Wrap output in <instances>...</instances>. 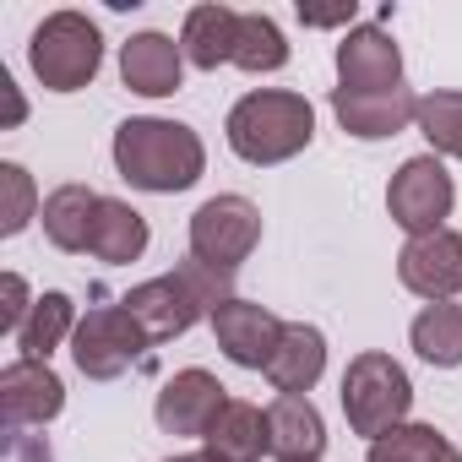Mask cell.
Listing matches in <instances>:
<instances>
[{"label":"cell","mask_w":462,"mask_h":462,"mask_svg":"<svg viewBox=\"0 0 462 462\" xmlns=\"http://www.w3.org/2000/svg\"><path fill=\"white\" fill-rule=\"evenodd\" d=\"M28 60H33V77L50 88V93H77L98 77L104 66V39H98V23H88L82 12H55L33 28V44H28Z\"/></svg>","instance_id":"cell-5"},{"label":"cell","mask_w":462,"mask_h":462,"mask_svg":"<svg viewBox=\"0 0 462 462\" xmlns=\"http://www.w3.org/2000/svg\"><path fill=\"white\" fill-rule=\"evenodd\" d=\"M332 115H337V125L348 136L381 142V136H397V131H408L419 120V98L408 88H397V93H343L337 88L332 93Z\"/></svg>","instance_id":"cell-14"},{"label":"cell","mask_w":462,"mask_h":462,"mask_svg":"<svg viewBox=\"0 0 462 462\" xmlns=\"http://www.w3.org/2000/svg\"><path fill=\"white\" fill-rule=\"evenodd\" d=\"M375 462H462V451L435 430V424H397L370 446Z\"/></svg>","instance_id":"cell-25"},{"label":"cell","mask_w":462,"mask_h":462,"mask_svg":"<svg viewBox=\"0 0 462 462\" xmlns=\"http://www.w3.org/2000/svg\"><path fill=\"white\" fill-rule=\"evenodd\" d=\"M147 348H152V343H147V332L131 321L125 305H98V310H88V316L77 321V332H71V359H77V370H82L88 381H115V375H125Z\"/></svg>","instance_id":"cell-7"},{"label":"cell","mask_w":462,"mask_h":462,"mask_svg":"<svg viewBox=\"0 0 462 462\" xmlns=\"http://www.w3.org/2000/svg\"><path fill=\"white\" fill-rule=\"evenodd\" d=\"M71 332H77V305H71V294H44V300H33L23 332H17V348H23V359H44V365H50V354H55Z\"/></svg>","instance_id":"cell-23"},{"label":"cell","mask_w":462,"mask_h":462,"mask_svg":"<svg viewBox=\"0 0 462 462\" xmlns=\"http://www.w3.org/2000/svg\"><path fill=\"white\" fill-rule=\"evenodd\" d=\"M223 408H228V392L217 386V375L180 370L158 392V430L163 435H196V440H207V430L217 424Z\"/></svg>","instance_id":"cell-11"},{"label":"cell","mask_w":462,"mask_h":462,"mask_svg":"<svg viewBox=\"0 0 462 462\" xmlns=\"http://www.w3.org/2000/svg\"><path fill=\"white\" fill-rule=\"evenodd\" d=\"M235 66L240 71H283L289 66V39L273 17L262 12H240V39H235Z\"/></svg>","instance_id":"cell-24"},{"label":"cell","mask_w":462,"mask_h":462,"mask_svg":"<svg viewBox=\"0 0 462 462\" xmlns=\"http://www.w3.org/2000/svg\"><path fill=\"white\" fill-rule=\"evenodd\" d=\"M256 240H262V212L251 196H212L190 212V256L217 273H240Z\"/></svg>","instance_id":"cell-6"},{"label":"cell","mask_w":462,"mask_h":462,"mask_svg":"<svg viewBox=\"0 0 462 462\" xmlns=\"http://www.w3.org/2000/svg\"><path fill=\"white\" fill-rule=\"evenodd\" d=\"M66 408V386L44 359H17L0 370V413H6V435L28 424H50Z\"/></svg>","instance_id":"cell-10"},{"label":"cell","mask_w":462,"mask_h":462,"mask_svg":"<svg viewBox=\"0 0 462 462\" xmlns=\"http://www.w3.org/2000/svg\"><path fill=\"white\" fill-rule=\"evenodd\" d=\"M115 169L120 180H131L136 190H152V196H174V190H190L207 169V147L190 125L180 120H125L115 131Z\"/></svg>","instance_id":"cell-1"},{"label":"cell","mask_w":462,"mask_h":462,"mask_svg":"<svg viewBox=\"0 0 462 462\" xmlns=\"http://www.w3.org/2000/svg\"><path fill=\"white\" fill-rule=\"evenodd\" d=\"M337 88L343 93H397L402 88V55L392 33L381 28H354L337 44Z\"/></svg>","instance_id":"cell-13"},{"label":"cell","mask_w":462,"mask_h":462,"mask_svg":"<svg viewBox=\"0 0 462 462\" xmlns=\"http://www.w3.org/2000/svg\"><path fill=\"white\" fill-rule=\"evenodd\" d=\"M0 93H6V125H17L28 109H23V98H17V88H12V77H6V71H0Z\"/></svg>","instance_id":"cell-31"},{"label":"cell","mask_w":462,"mask_h":462,"mask_svg":"<svg viewBox=\"0 0 462 462\" xmlns=\"http://www.w3.org/2000/svg\"><path fill=\"white\" fill-rule=\"evenodd\" d=\"M397 278L419 300L446 305L451 294H462V235H457V228H440V235L408 240L402 256H397Z\"/></svg>","instance_id":"cell-9"},{"label":"cell","mask_w":462,"mask_h":462,"mask_svg":"<svg viewBox=\"0 0 462 462\" xmlns=\"http://www.w3.org/2000/svg\"><path fill=\"white\" fill-rule=\"evenodd\" d=\"M180 71H185V50L163 33H136L120 50V77L142 98H169L180 88Z\"/></svg>","instance_id":"cell-15"},{"label":"cell","mask_w":462,"mask_h":462,"mask_svg":"<svg viewBox=\"0 0 462 462\" xmlns=\"http://www.w3.org/2000/svg\"><path fill=\"white\" fill-rule=\"evenodd\" d=\"M212 332H217V348L245 365V370H267L273 354H278V337H283V321L256 305V300H228L212 310Z\"/></svg>","instance_id":"cell-12"},{"label":"cell","mask_w":462,"mask_h":462,"mask_svg":"<svg viewBox=\"0 0 462 462\" xmlns=\"http://www.w3.org/2000/svg\"><path fill=\"white\" fill-rule=\"evenodd\" d=\"M413 408V381L408 370L392 359V354H354L348 370H343V413H348V430L365 435L370 446L381 435H392Z\"/></svg>","instance_id":"cell-4"},{"label":"cell","mask_w":462,"mask_h":462,"mask_svg":"<svg viewBox=\"0 0 462 462\" xmlns=\"http://www.w3.org/2000/svg\"><path fill=\"white\" fill-rule=\"evenodd\" d=\"M424 142L446 158H462V93H424L419 98V120Z\"/></svg>","instance_id":"cell-26"},{"label":"cell","mask_w":462,"mask_h":462,"mask_svg":"<svg viewBox=\"0 0 462 462\" xmlns=\"http://www.w3.org/2000/svg\"><path fill=\"white\" fill-rule=\"evenodd\" d=\"M228 147L245 163H289L294 152L310 147L316 136V109L305 93H283V88H262L245 93L228 109Z\"/></svg>","instance_id":"cell-3"},{"label":"cell","mask_w":462,"mask_h":462,"mask_svg":"<svg viewBox=\"0 0 462 462\" xmlns=\"http://www.w3.org/2000/svg\"><path fill=\"white\" fill-rule=\"evenodd\" d=\"M354 17V0H348V6H337V12H305L300 6V23H310V28H337V23H348Z\"/></svg>","instance_id":"cell-30"},{"label":"cell","mask_w":462,"mask_h":462,"mask_svg":"<svg viewBox=\"0 0 462 462\" xmlns=\"http://www.w3.org/2000/svg\"><path fill=\"white\" fill-rule=\"evenodd\" d=\"M98 207H104V196L88 190V185H60V190H50V196H44V235H50V245H60V251H88V245H93Z\"/></svg>","instance_id":"cell-19"},{"label":"cell","mask_w":462,"mask_h":462,"mask_svg":"<svg viewBox=\"0 0 462 462\" xmlns=\"http://www.w3.org/2000/svg\"><path fill=\"white\" fill-rule=\"evenodd\" d=\"M408 343L424 365L435 370H457L462 365V305H424L408 327Z\"/></svg>","instance_id":"cell-22"},{"label":"cell","mask_w":462,"mask_h":462,"mask_svg":"<svg viewBox=\"0 0 462 462\" xmlns=\"http://www.w3.org/2000/svg\"><path fill=\"white\" fill-rule=\"evenodd\" d=\"M365 462H375V457H365Z\"/></svg>","instance_id":"cell-33"},{"label":"cell","mask_w":462,"mask_h":462,"mask_svg":"<svg viewBox=\"0 0 462 462\" xmlns=\"http://www.w3.org/2000/svg\"><path fill=\"white\" fill-rule=\"evenodd\" d=\"M0 300H6V305H0V332H23V321H28V283L17 278V273H6V278H0Z\"/></svg>","instance_id":"cell-28"},{"label":"cell","mask_w":462,"mask_h":462,"mask_svg":"<svg viewBox=\"0 0 462 462\" xmlns=\"http://www.w3.org/2000/svg\"><path fill=\"white\" fill-rule=\"evenodd\" d=\"M451 201H457V190H451V174H446V163H440L435 152L408 158V163L392 174V185H386V212H392L397 228H408L413 240L440 235Z\"/></svg>","instance_id":"cell-8"},{"label":"cell","mask_w":462,"mask_h":462,"mask_svg":"<svg viewBox=\"0 0 462 462\" xmlns=\"http://www.w3.org/2000/svg\"><path fill=\"white\" fill-rule=\"evenodd\" d=\"M228 300H240V294H235V273H217V267H207V262L190 256L180 273L131 289L120 305H125L131 321L147 332V343H169V337L190 332L201 316H212V310L228 305Z\"/></svg>","instance_id":"cell-2"},{"label":"cell","mask_w":462,"mask_h":462,"mask_svg":"<svg viewBox=\"0 0 462 462\" xmlns=\"http://www.w3.org/2000/svg\"><path fill=\"white\" fill-rule=\"evenodd\" d=\"M169 462H217V457H207V451H190V457H169Z\"/></svg>","instance_id":"cell-32"},{"label":"cell","mask_w":462,"mask_h":462,"mask_svg":"<svg viewBox=\"0 0 462 462\" xmlns=\"http://www.w3.org/2000/svg\"><path fill=\"white\" fill-rule=\"evenodd\" d=\"M267 424H273V451L283 462H321L327 424H321V413H316L310 397H278L267 408Z\"/></svg>","instance_id":"cell-18"},{"label":"cell","mask_w":462,"mask_h":462,"mask_svg":"<svg viewBox=\"0 0 462 462\" xmlns=\"http://www.w3.org/2000/svg\"><path fill=\"white\" fill-rule=\"evenodd\" d=\"M262 451H273V424L256 402L228 397V408L217 413V424L207 430V457L217 462H262Z\"/></svg>","instance_id":"cell-17"},{"label":"cell","mask_w":462,"mask_h":462,"mask_svg":"<svg viewBox=\"0 0 462 462\" xmlns=\"http://www.w3.org/2000/svg\"><path fill=\"white\" fill-rule=\"evenodd\" d=\"M235 39H240V12H228V6H196L185 17L180 50H185L190 66L217 71L223 60H235Z\"/></svg>","instance_id":"cell-20"},{"label":"cell","mask_w":462,"mask_h":462,"mask_svg":"<svg viewBox=\"0 0 462 462\" xmlns=\"http://www.w3.org/2000/svg\"><path fill=\"white\" fill-rule=\"evenodd\" d=\"M98 262H109V267H125V262H136L142 251H147V217L136 212V207H125V201H115V196H104V207H98V223H93V245H88Z\"/></svg>","instance_id":"cell-21"},{"label":"cell","mask_w":462,"mask_h":462,"mask_svg":"<svg viewBox=\"0 0 462 462\" xmlns=\"http://www.w3.org/2000/svg\"><path fill=\"white\" fill-rule=\"evenodd\" d=\"M321 370H327V337H321L316 327H305V321H283L278 354H273V365H267L273 386H278L283 397H305V392L321 381Z\"/></svg>","instance_id":"cell-16"},{"label":"cell","mask_w":462,"mask_h":462,"mask_svg":"<svg viewBox=\"0 0 462 462\" xmlns=\"http://www.w3.org/2000/svg\"><path fill=\"white\" fill-rule=\"evenodd\" d=\"M33 207H39L33 174L23 163H0V235H23Z\"/></svg>","instance_id":"cell-27"},{"label":"cell","mask_w":462,"mask_h":462,"mask_svg":"<svg viewBox=\"0 0 462 462\" xmlns=\"http://www.w3.org/2000/svg\"><path fill=\"white\" fill-rule=\"evenodd\" d=\"M12 462H50V446H44L39 435L17 430V435H12Z\"/></svg>","instance_id":"cell-29"}]
</instances>
